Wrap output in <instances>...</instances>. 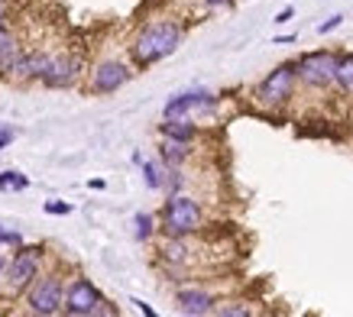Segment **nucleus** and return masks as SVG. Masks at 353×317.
I'll use <instances>...</instances> for the list:
<instances>
[{
  "label": "nucleus",
  "mask_w": 353,
  "mask_h": 317,
  "mask_svg": "<svg viewBox=\"0 0 353 317\" xmlns=\"http://www.w3.org/2000/svg\"><path fill=\"white\" fill-rule=\"evenodd\" d=\"M299 78L308 88H327L334 85V65H337V55L331 52H305L299 59Z\"/></svg>",
  "instance_id": "7"
},
{
  "label": "nucleus",
  "mask_w": 353,
  "mask_h": 317,
  "mask_svg": "<svg viewBox=\"0 0 353 317\" xmlns=\"http://www.w3.org/2000/svg\"><path fill=\"white\" fill-rule=\"evenodd\" d=\"M295 78H299V65L295 62H282L279 68H272V72L259 81L256 88V104L263 107H282V104H289L292 94H295Z\"/></svg>",
  "instance_id": "3"
},
{
  "label": "nucleus",
  "mask_w": 353,
  "mask_h": 317,
  "mask_svg": "<svg viewBox=\"0 0 353 317\" xmlns=\"http://www.w3.org/2000/svg\"><path fill=\"white\" fill-rule=\"evenodd\" d=\"M182 43V26L175 20H159V23H150L146 30L139 32L133 45H130V55H133V62L139 68H146V65H156L162 59H169L175 49Z\"/></svg>",
  "instance_id": "1"
},
{
  "label": "nucleus",
  "mask_w": 353,
  "mask_h": 317,
  "mask_svg": "<svg viewBox=\"0 0 353 317\" xmlns=\"http://www.w3.org/2000/svg\"><path fill=\"white\" fill-rule=\"evenodd\" d=\"M334 85L341 88L343 94H353V55H343L334 65Z\"/></svg>",
  "instance_id": "16"
},
{
  "label": "nucleus",
  "mask_w": 353,
  "mask_h": 317,
  "mask_svg": "<svg viewBox=\"0 0 353 317\" xmlns=\"http://www.w3.org/2000/svg\"><path fill=\"white\" fill-rule=\"evenodd\" d=\"M152 223H156V221H152L150 214H137V217H133V227H137L133 233H137V240H150V236H152Z\"/></svg>",
  "instance_id": "19"
},
{
  "label": "nucleus",
  "mask_w": 353,
  "mask_h": 317,
  "mask_svg": "<svg viewBox=\"0 0 353 317\" xmlns=\"http://www.w3.org/2000/svg\"><path fill=\"white\" fill-rule=\"evenodd\" d=\"M162 136H165V139H179V143H194V136H198V127L192 123V116L165 120V123H162Z\"/></svg>",
  "instance_id": "14"
},
{
  "label": "nucleus",
  "mask_w": 353,
  "mask_h": 317,
  "mask_svg": "<svg viewBox=\"0 0 353 317\" xmlns=\"http://www.w3.org/2000/svg\"><path fill=\"white\" fill-rule=\"evenodd\" d=\"M130 68L123 62H114V59H108V62H101L91 72V91L94 94H114V91H120V88L130 81Z\"/></svg>",
  "instance_id": "9"
},
{
  "label": "nucleus",
  "mask_w": 353,
  "mask_h": 317,
  "mask_svg": "<svg viewBox=\"0 0 353 317\" xmlns=\"http://www.w3.org/2000/svg\"><path fill=\"white\" fill-rule=\"evenodd\" d=\"M198 230H201V204L175 191L162 207V233L165 236H192Z\"/></svg>",
  "instance_id": "2"
},
{
  "label": "nucleus",
  "mask_w": 353,
  "mask_h": 317,
  "mask_svg": "<svg viewBox=\"0 0 353 317\" xmlns=\"http://www.w3.org/2000/svg\"><path fill=\"white\" fill-rule=\"evenodd\" d=\"M192 143H179V139H162V162L165 165H172V169H179L182 162H188V156H192Z\"/></svg>",
  "instance_id": "15"
},
{
  "label": "nucleus",
  "mask_w": 353,
  "mask_h": 317,
  "mask_svg": "<svg viewBox=\"0 0 353 317\" xmlns=\"http://www.w3.org/2000/svg\"><path fill=\"white\" fill-rule=\"evenodd\" d=\"M143 165V178H146V185H150L152 191L162 188V165H156V162H139Z\"/></svg>",
  "instance_id": "18"
},
{
  "label": "nucleus",
  "mask_w": 353,
  "mask_h": 317,
  "mask_svg": "<svg viewBox=\"0 0 353 317\" xmlns=\"http://www.w3.org/2000/svg\"><path fill=\"white\" fill-rule=\"evenodd\" d=\"M3 17H7V3L0 0V23H3Z\"/></svg>",
  "instance_id": "28"
},
{
  "label": "nucleus",
  "mask_w": 353,
  "mask_h": 317,
  "mask_svg": "<svg viewBox=\"0 0 353 317\" xmlns=\"http://www.w3.org/2000/svg\"><path fill=\"white\" fill-rule=\"evenodd\" d=\"M133 305H137V307H139V311H143V314H146V317H156V311H152V307L146 305V301H133Z\"/></svg>",
  "instance_id": "26"
},
{
  "label": "nucleus",
  "mask_w": 353,
  "mask_h": 317,
  "mask_svg": "<svg viewBox=\"0 0 353 317\" xmlns=\"http://www.w3.org/2000/svg\"><path fill=\"white\" fill-rule=\"evenodd\" d=\"M49 59H52V55H46V52H20V59H17L10 74H17V78H43Z\"/></svg>",
  "instance_id": "12"
},
{
  "label": "nucleus",
  "mask_w": 353,
  "mask_h": 317,
  "mask_svg": "<svg viewBox=\"0 0 353 317\" xmlns=\"http://www.w3.org/2000/svg\"><path fill=\"white\" fill-rule=\"evenodd\" d=\"M62 311L72 317H91V314H104V295L97 292L94 282L88 278H75L72 285L65 288V298H62Z\"/></svg>",
  "instance_id": "6"
},
{
  "label": "nucleus",
  "mask_w": 353,
  "mask_h": 317,
  "mask_svg": "<svg viewBox=\"0 0 353 317\" xmlns=\"http://www.w3.org/2000/svg\"><path fill=\"white\" fill-rule=\"evenodd\" d=\"M13 143V130L10 127H0V149H7Z\"/></svg>",
  "instance_id": "25"
},
{
  "label": "nucleus",
  "mask_w": 353,
  "mask_h": 317,
  "mask_svg": "<svg viewBox=\"0 0 353 317\" xmlns=\"http://www.w3.org/2000/svg\"><path fill=\"white\" fill-rule=\"evenodd\" d=\"M43 265V246H17V256L7 263V288L10 295H20L32 285Z\"/></svg>",
  "instance_id": "5"
},
{
  "label": "nucleus",
  "mask_w": 353,
  "mask_h": 317,
  "mask_svg": "<svg viewBox=\"0 0 353 317\" xmlns=\"http://www.w3.org/2000/svg\"><path fill=\"white\" fill-rule=\"evenodd\" d=\"M43 211H46V214H59V217H65V214H72V204H65V201H46Z\"/></svg>",
  "instance_id": "22"
},
{
  "label": "nucleus",
  "mask_w": 353,
  "mask_h": 317,
  "mask_svg": "<svg viewBox=\"0 0 353 317\" xmlns=\"http://www.w3.org/2000/svg\"><path fill=\"white\" fill-rule=\"evenodd\" d=\"M217 314H224V317H246L250 314V307L246 305H221V307H214Z\"/></svg>",
  "instance_id": "21"
},
{
  "label": "nucleus",
  "mask_w": 353,
  "mask_h": 317,
  "mask_svg": "<svg viewBox=\"0 0 353 317\" xmlns=\"http://www.w3.org/2000/svg\"><path fill=\"white\" fill-rule=\"evenodd\" d=\"M292 17H295V7H285V10L276 13V20H272V23H279V26H282V23H289Z\"/></svg>",
  "instance_id": "23"
},
{
  "label": "nucleus",
  "mask_w": 353,
  "mask_h": 317,
  "mask_svg": "<svg viewBox=\"0 0 353 317\" xmlns=\"http://www.w3.org/2000/svg\"><path fill=\"white\" fill-rule=\"evenodd\" d=\"M30 188V178L17 169H7L0 172V191H26Z\"/></svg>",
  "instance_id": "17"
},
{
  "label": "nucleus",
  "mask_w": 353,
  "mask_h": 317,
  "mask_svg": "<svg viewBox=\"0 0 353 317\" xmlns=\"http://www.w3.org/2000/svg\"><path fill=\"white\" fill-rule=\"evenodd\" d=\"M62 298H65V288H62V278L59 275H36L32 285L26 288V307L32 314L39 317H52L62 311Z\"/></svg>",
  "instance_id": "4"
},
{
  "label": "nucleus",
  "mask_w": 353,
  "mask_h": 317,
  "mask_svg": "<svg viewBox=\"0 0 353 317\" xmlns=\"http://www.w3.org/2000/svg\"><path fill=\"white\" fill-rule=\"evenodd\" d=\"M175 305H179L182 314L201 317V314H211L217 301H214V295H208L204 288H182V292L175 295Z\"/></svg>",
  "instance_id": "11"
},
{
  "label": "nucleus",
  "mask_w": 353,
  "mask_h": 317,
  "mask_svg": "<svg viewBox=\"0 0 353 317\" xmlns=\"http://www.w3.org/2000/svg\"><path fill=\"white\" fill-rule=\"evenodd\" d=\"M217 104V97L211 91H185V94H175L165 101L162 107V116L165 120H179V116H194V114H204Z\"/></svg>",
  "instance_id": "8"
},
{
  "label": "nucleus",
  "mask_w": 353,
  "mask_h": 317,
  "mask_svg": "<svg viewBox=\"0 0 353 317\" xmlns=\"http://www.w3.org/2000/svg\"><path fill=\"white\" fill-rule=\"evenodd\" d=\"M341 23H343V17H331L327 23H321V26H318V32H331V30H337Z\"/></svg>",
  "instance_id": "24"
},
{
  "label": "nucleus",
  "mask_w": 353,
  "mask_h": 317,
  "mask_svg": "<svg viewBox=\"0 0 353 317\" xmlns=\"http://www.w3.org/2000/svg\"><path fill=\"white\" fill-rule=\"evenodd\" d=\"M7 272V259H3V253H0V275Z\"/></svg>",
  "instance_id": "29"
},
{
  "label": "nucleus",
  "mask_w": 353,
  "mask_h": 317,
  "mask_svg": "<svg viewBox=\"0 0 353 317\" xmlns=\"http://www.w3.org/2000/svg\"><path fill=\"white\" fill-rule=\"evenodd\" d=\"M20 59V45H17V36H13L3 23H0V74H10L13 65Z\"/></svg>",
  "instance_id": "13"
},
{
  "label": "nucleus",
  "mask_w": 353,
  "mask_h": 317,
  "mask_svg": "<svg viewBox=\"0 0 353 317\" xmlns=\"http://www.w3.org/2000/svg\"><path fill=\"white\" fill-rule=\"evenodd\" d=\"M0 246H23V236L17 230H7V227L0 223Z\"/></svg>",
  "instance_id": "20"
},
{
  "label": "nucleus",
  "mask_w": 353,
  "mask_h": 317,
  "mask_svg": "<svg viewBox=\"0 0 353 317\" xmlns=\"http://www.w3.org/2000/svg\"><path fill=\"white\" fill-rule=\"evenodd\" d=\"M204 3H208V7H211V10H214V7H230V3H234V0H204Z\"/></svg>",
  "instance_id": "27"
},
{
  "label": "nucleus",
  "mask_w": 353,
  "mask_h": 317,
  "mask_svg": "<svg viewBox=\"0 0 353 317\" xmlns=\"http://www.w3.org/2000/svg\"><path fill=\"white\" fill-rule=\"evenodd\" d=\"M78 68H81V65H78L75 55H52L39 81H43L46 88H68L78 78Z\"/></svg>",
  "instance_id": "10"
}]
</instances>
